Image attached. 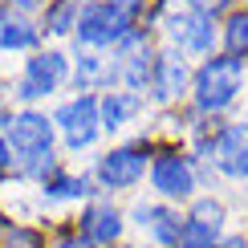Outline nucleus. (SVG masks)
<instances>
[{
  "label": "nucleus",
  "instance_id": "nucleus-5",
  "mask_svg": "<svg viewBox=\"0 0 248 248\" xmlns=\"http://www.w3.org/2000/svg\"><path fill=\"white\" fill-rule=\"evenodd\" d=\"M126 37V13L106 4H86V13L78 20V41L86 45H114V41Z\"/></svg>",
  "mask_w": 248,
  "mask_h": 248
},
{
  "label": "nucleus",
  "instance_id": "nucleus-24",
  "mask_svg": "<svg viewBox=\"0 0 248 248\" xmlns=\"http://www.w3.org/2000/svg\"><path fill=\"white\" fill-rule=\"evenodd\" d=\"M8 167H13V151H8V139L0 134V175H8Z\"/></svg>",
  "mask_w": 248,
  "mask_h": 248
},
{
  "label": "nucleus",
  "instance_id": "nucleus-6",
  "mask_svg": "<svg viewBox=\"0 0 248 248\" xmlns=\"http://www.w3.org/2000/svg\"><path fill=\"white\" fill-rule=\"evenodd\" d=\"M151 183L159 195L167 200H187L191 187H195V175H191V163L183 155H159L151 167Z\"/></svg>",
  "mask_w": 248,
  "mask_h": 248
},
{
  "label": "nucleus",
  "instance_id": "nucleus-29",
  "mask_svg": "<svg viewBox=\"0 0 248 248\" xmlns=\"http://www.w3.org/2000/svg\"><path fill=\"white\" fill-rule=\"evenodd\" d=\"M0 25H4V20H0Z\"/></svg>",
  "mask_w": 248,
  "mask_h": 248
},
{
  "label": "nucleus",
  "instance_id": "nucleus-11",
  "mask_svg": "<svg viewBox=\"0 0 248 248\" xmlns=\"http://www.w3.org/2000/svg\"><path fill=\"white\" fill-rule=\"evenodd\" d=\"M81 228H86V240H98V244H110L122 236V216L110 208V203H94L86 216H81Z\"/></svg>",
  "mask_w": 248,
  "mask_h": 248
},
{
  "label": "nucleus",
  "instance_id": "nucleus-28",
  "mask_svg": "<svg viewBox=\"0 0 248 248\" xmlns=\"http://www.w3.org/2000/svg\"><path fill=\"white\" fill-rule=\"evenodd\" d=\"M8 4H16V8H33V4H41V0H8Z\"/></svg>",
  "mask_w": 248,
  "mask_h": 248
},
{
  "label": "nucleus",
  "instance_id": "nucleus-18",
  "mask_svg": "<svg viewBox=\"0 0 248 248\" xmlns=\"http://www.w3.org/2000/svg\"><path fill=\"white\" fill-rule=\"evenodd\" d=\"M216 236H220V228H208V224H200V220L183 224V248H212Z\"/></svg>",
  "mask_w": 248,
  "mask_h": 248
},
{
  "label": "nucleus",
  "instance_id": "nucleus-12",
  "mask_svg": "<svg viewBox=\"0 0 248 248\" xmlns=\"http://www.w3.org/2000/svg\"><path fill=\"white\" fill-rule=\"evenodd\" d=\"M139 110V98L134 94H106L98 102V114H102V126H106L110 134H114L118 126H126V118Z\"/></svg>",
  "mask_w": 248,
  "mask_h": 248
},
{
  "label": "nucleus",
  "instance_id": "nucleus-19",
  "mask_svg": "<svg viewBox=\"0 0 248 248\" xmlns=\"http://www.w3.org/2000/svg\"><path fill=\"white\" fill-rule=\"evenodd\" d=\"M212 41H216V25H212V16H200V20H195V29H191L187 53H208Z\"/></svg>",
  "mask_w": 248,
  "mask_h": 248
},
{
  "label": "nucleus",
  "instance_id": "nucleus-25",
  "mask_svg": "<svg viewBox=\"0 0 248 248\" xmlns=\"http://www.w3.org/2000/svg\"><path fill=\"white\" fill-rule=\"evenodd\" d=\"M57 248H94L90 240H81V236H61L57 240Z\"/></svg>",
  "mask_w": 248,
  "mask_h": 248
},
{
  "label": "nucleus",
  "instance_id": "nucleus-3",
  "mask_svg": "<svg viewBox=\"0 0 248 248\" xmlns=\"http://www.w3.org/2000/svg\"><path fill=\"white\" fill-rule=\"evenodd\" d=\"M57 126L65 130V142L74 151L90 147V142L98 139V126H102V114H98V98L81 94L74 102H65V106L57 110Z\"/></svg>",
  "mask_w": 248,
  "mask_h": 248
},
{
  "label": "nucleus",
  "instance_id": "nucleus-4",
  "mask_svg": "<svg viewBox=\"0 0 248 248\" xmlns=\"http://www.w3.org/2000/svg\"><path fill=\"white\" fill-rule=\"evenodd\" d=\"M61 81H65V53H53V49H49V53H37V57H29V65H25L16 98H25V102L45 98V94H53Z\"/></svg>",
  "mask_w": 248,
  "mask_h": 248
},
{
  "label": "nucleus",
  "instance_id": "nucleus-14",
  "mask_svg": "<svg viewBox=\"0 0 248 248\" xmlns=\"http://www.w3.org/2000/svg\"><path fill=\"white\" fill-rule=\"evenodd\" d=\"M29 45H37V29L25 16H8L0 25V49H29Z\"/></svg>",
  "mask_w": 248,
  "mask_h": 248
},
{
  "label": "nucleus",
  "instance_id": "nucleus-2",
  "mask_svg": "<svg viewBox=\"0 0 248 248\" xmlns=\"http://www.w3.org/2000/svg\"><path fill=\"white\" fill-rule=\"evenodd\" d=\"M244 86V65L240 57H212L200 65V74H195V102H200V110H224L232 106L236 94H240Z\"/></svg>",
  "mask_w": 248,
  "mask_h": 248
},
{
  "label": "nucleus",
  "instance_id": "nucleus-22",
  "mask_svg": "<svg viewBox=\"0 0 248 248\" xmlns=\"http://www.w3.org/2000/svg\"><path fill=\"white\" fill-rule=\"evenodd\" d=\"M191 220L208 224V228H220V224H224V208H220V203H216V200H203V203H195Z\"/></svg>",
  "mask_w": 248,
  "mask_h": 248
},
{
  "label": "nucleus",
  "instance_id": "nucleus-20",
  "mask_svg": "<svg viewBox=\"0 0 248 248\" xmlns=\"http://www.w3.org/2000/svg\"><path fill=\"white\" fill-rule=\"evenodd\" d=\"M228 49H232V57L248 53V13H236L232 16V25H228Z\"/></svg>",
  "mask_w": 248,
  "mask_h": 248
},
{
  "label": "nucleus",
  "instance_id": "nucleus-27",
  "mask_svg": "<svg viewBox=\"0 0 248 248\" xmlns=\"http://www.w3.org/2000/svg\"><path fill=\"white\" fill-rule=\"evenodd\" d=\"M224 248H248V244H244V236H232V240H224Z\"/></svg>",
  "mask_w": 248,
  "mask_h": 248
},
{
  "label": "nucleus",
  "instance_id": "nucleus-9",
  "mask_svg": "<svg viewBox=\"0 0 248 248\" xmlns=\"http://www.w3.org/2000/svg\"><path fill=\"white\" fill-rule=\"evenodd\" d=\"M183 81H187V65H183V57H179V53H171V49H167V53H159V57H155L151 90H155V98H159V102L179 98Z\"/></svg>",
  "mask_w": 248,
  "mask_h": 248
},
{
  "label": "nucleus",
  "instance_id": "nucleus-7",
  "mask_svg": "<svg viewBox=\"0 0 248 248\" xmlns=\"http://www.w3.org/2000/svg\"><path fill=\"white\" fill-rule=\"evenodd\" d=\"M142 171H147V155H142L139 147H118V151H110L106 159L98 163V179H102V187H130V183H139L142 179Z\"/></svg>",
  "mask_w": 248,
  "mask_h": 248
},
{
  "label": "nucleus",
  "instance_id": "nucleus-15",
  "mask_svg": "<svg viewBox=\"0 0 248 248\" xmlns=\"http://www.w3.org/2000/svg\"><path fill=\"white\" fill-rule=\"evenodd\" d=\"M45 195L49 200H81V195H90V183L86 175H45Z\"/></svg>",
  "mask_w": 248,
  "mask_h": 248
},
{
  "label": "nucleus",
  "instance_id": "nucleus-21",
  "mask_svg": "<svg viewBox=\"0 0 248 248\" xmlns=\"http://www.w3.org/2000/svg\"><path fill=\"white\" fill-rule=\"evenodd\" d=\"M195 20H200V16H191V13H171V16H167V33H171L175 41H179L183 49H187V41H191Z\"/></svg>",
  "mask_w": 248,
  "mask_h": 248
},
{
  "label": "nucleus",
  "instance_id": "nucleus-26",
  "mask_svg": "<svg viewBox=\"0 0 248 248\" xmlns=\"http://www.w3.org/2000/svg\"><path fill=\"white\" fill-rule=\"evenodd\" d=\"M110 4H114V8H122V13H130V8L139 4V0H110Z\"/></svg>",
  "mask_w": 248,
  "mask_h": 248
},
{
  "label": "nucleus",
  "instance_id": "nucleus-17",
  "mask_svg": "<svg viewBox=\"0 0 248 248\" xmlns=\"http://www.w3.org/2000/svg\"><path fill=\"white\" fill-rule=\"evenodd\" d=\"M155 74V57L147 53V49H139V53L126 57V69H122V81H126L130 90H147V81Z\"/></svg>",
  "mask_w": 248,
  "mask_h": 248
},
{
  "label": "nucleus",
  "instance_id": "nucleus-8",
  "mask_svg": "<svg viewBox=\"0 0 248 248\" xmlns=\"http://www.w3.org/2000/svg\"><path fill=\"white\" fill-rule=\"evenodd\" d=\"M216 163H220L224 175H232V179H244L248 175V122H236V126L220 130V139H216Z\"/></svg>",
  "mask_w": 248,
  "mask_h": 248
},
{
  "label": "nucleus",
  "instance_id": "nucleus-10",
  "mask_svg": "<svg viewBox=\"0 0 248 248\" xmlns=\"http://www.w3.org/2000/svg\"><path fill=\"white\" fill-rule=\"evenodd\" d=\"M134 220H139L142 228H151L155 240H159L163 248H179V244H183V224H179V216H175V212L139 203V208H134Z\"/></svg>",
  "mask_w": 248,
  "mask_h": 248
},
{
  "label": "nucleus",
  "instance_id": "nucleus-13",
  "mask_svg": "<svg viewBox=\"0 0 248 248\" xmlns=\"http://www.w3.org/2000/svg\"><path fill=\"white\" fill-rule=\"evenodd\" d=\"M81 13H86V0H53L49 13H45L49 33H69V29L81 20Z\"/></svg>",
  "mask_w": 248,
  "mask_h": 248
},
{
  "label": "nucleus",
  "instance_id": "nucleus-23",
  "mask_svg": "<svg viewBox=\"0 0 248 248\" xmlns=\"http://www.w3.org/2000/svg\"><path fill=\"white\" fill-rule=\"evenodd\" d=\"M187 4L195 8V13H203V16H212V13H220L228 0H187Z\"/></svg>",
  "mask_w": 248,
  "mask_h": 248
},
{
  "label": "nucleus",
  "instance_id": "nucleus-16",
  "mask_svg": "<svg viewBox=\"0 0 248 248\" xmlns=\"http://www.w3.org/2000/svg\"><path fill=\"white\" fill-rule=\"evenodd\" d=\"M118 78V65H106L98 53H81L78 61V86H98V81Z\"/></svg>",
  "mask_w": 248,
  "mask_h": 248
},
{
  "label": "nucleus",
  "instance_id": "nucleus-1",
  "mask_svg": "<svg viewBox=\"0 0 248 248\" xmlns=\"http://www.w3.org/2000/svg\"><path fill=\"white\" fill-rule=\"evenodd\" d=\"M4 122H8V139H13L16 155L25 159V171L33 175H45V167L53 171V126H49L45 114L25 110V114H13Z\"/></svg>",
  "mask_w": 248,
  "mask_h": 248
}]
</instances>
